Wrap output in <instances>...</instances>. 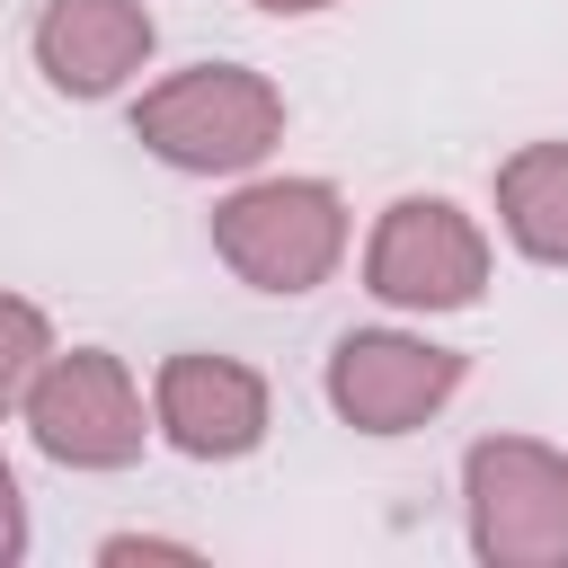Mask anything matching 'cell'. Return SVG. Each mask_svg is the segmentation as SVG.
<instances>
[{
    "label": "cell",
    "mask_w": 568,
    "mask_h": 568,
    "mask_svg": "<svg viewBox=\"0 0 568 568\" xmlns=\"http://www.w3.org/2000/svg\"><path fill=\"white\" fill-rule=\"evenodd\" d=\"M27 426H36V444H44L53 462H71V470H124V462L142 453V399H133L124 364L98 355V346H71V355H53V364L36 373Z\"/></svg>",
    "instance_id": "obj_5"
},
{
    "label": "cell",
    "mask_w": 568,
    "mask_h": 568,
    "mask_svg": "<svg viewBox=\"0 0 568 568\" xmlns=\"http://www.w3.org/2000/svg\"><path fill=\"white\" fill-rule=\"evenodd\" d=\"M106 559H186V550H178V541H133V532H124V541H106Z\"/></svg>",
    "instance_id": "obj_12"
},
{
    "label": "cell",
    "mask_w": 568,
    "mask_h": 568,
    "mask_svg": "<svg viewBox=\"0 0 568 568\" xmlns=\"http://www.w3.org/2000/svg\"><path fill=\"white\" fill-rule=\"evenodd\" d=\"M133 133L169 169H257L284 133V98L240 62H195L133 106Z\"/></svg>",
    "instance_id": "obj_1"
},
{
    "label": "cell",
    "mask_w": 568,
    "mask_h": 568,
    "mask_svg": "<svg viewBox=\"0 0 568 568\" xmlns=\"http://www.w3.org/2000/svg\"><path fill=\"white\" fill-rule=\"evenodd\" d=\"M151 408H160V435L195 462H231L266 435V382L231 355H169Z\"/></svg>",
    "instance_id": "obj_7"
},
{
    "label": "cell",
    "mask_w": 568,
    "mask_h": 568,
    "mask_svg": "<svg viewBox=\"0 0 568 568\" xmlns=\"http://www.w3.org/2000/svg\"><path fill=\"white\" fill-rule=\"evenodd\" d=\"M497 213L524 257L568 266V142H532L497 169Z\"/></svg>",
    "instance_id": "obj_9"
},
{
    "label": "cell",
    "mask_w": 568,
    "mask_h": 568,
    "mask_svg": "<svg viewBox=\"0 0 568 568\" xmlns=\"http://www.w3.org/2000/svg\"><path fill=\"white\" fill-rule=\"evenodd\" d=\"M257 9H275V18H302V9H337V0H257Z\"/></svg>",
    "instance_id": "obj_13"
},
{
    "label": "cell",
    "mask_w": 568,
    "mask_h": 568,
    "mask_svg": "<svg viewBox=\"0 0 568 568\" xmlns=\"http://www.w3.org/2000/svg\"><path fill=\"white\" fill-rule=\"evenodd\" d=\"M44 364H53V328H44V311L18 302V293H0V417L36 390Z\"/></svg>",
    "instance_id": "obj_10"
},
{
    "label": "cell",
    "mask_w": 568,
    "mask_h": 568,
    "mask_svg": "<svg viewBox=\"0 0 568 568\" xmlns=\"http://www.w3.org/2000/svg\"><path fill=\"white\" fill-rule=\"evenodd\" d=\"M470 541L488 568H568V462L524 435H488L462 462Z\"/></svg>",
    "instance_id": "obj_3"
},
{
    "label": "cell",
    "mask_w": 568,
    "mask_h": 568,
    "mask_svg": "<svg viewBox=\"0 0 568 568\" xmlns=\"http://www.w3.org/2000/svg\"><path fill=\"white\" fill-rule=\"evenodd\" d=\"M27 550V497H18V479H9V462H0V568Z\"/></svg>",
    "instance_id": "obj_11"
},
{
    "label": "cell",
    "mask_w": 568,
    "mask_h": 568,
    "mask_svg": "<svg viewBox=\"0 0 568 568\" xmlns=\"http://www.w3.org/2000/svg\"><path fill=\"white\" fill-rule=\"evenodd\" d=\"M453 382H462V355H453V346L390 337V328H355V337H337V355H328V399H337V417L364 426V435H408V426H426V417L453 399Z\"/></svg>",
    "instance_id": "obj_6"
},
{
    "label": "cell",
    "mask_w": 568,
    "mask_h": 568,
    "mask_svg": "<svg viewBox=\"0 0 568 568\" xmlns=\"http://www.w3.org/2000/svg\"><path fill=\"white\" fill-rule=\"evenodd\" d=\"M364 284L399 311H462L488 284V240L444 195H399L364 248Z\"/></svg>",
    "instance_id": "obj_4"
},
{
    "label": "cell",
    "mask_w": 568,
    "mask_h": 568,
    "mask_svg": "<svg viewBox=\"0 0 568 568\" xmlns=\"http://www.w3.org/2000/svg\"><path fill=\"white\" fill-rule=\"evenodd\" d=\"M213 248L257 293H311V284H328V266L346 248V204L320 178H266L213 213Z\"/></svg>",
    "instance_id": "obj_2"
},
{
    "label": "cell",
    "mask_w": 568,
    "mask_h": 568,
    "mask_svg": "<svg viewBox=\"0 0 568 568\" xmlns=\"http://www.w3.org/2000/svg\"><path fill=\"white\" fill-rule=\"evenodd\" d=\"M142 53H151V9L142 0H53L36 18V62L62 98L124 89V71H142Z\"/></svg>",
    "instance_id": "obj_8"
}]
</instances>
